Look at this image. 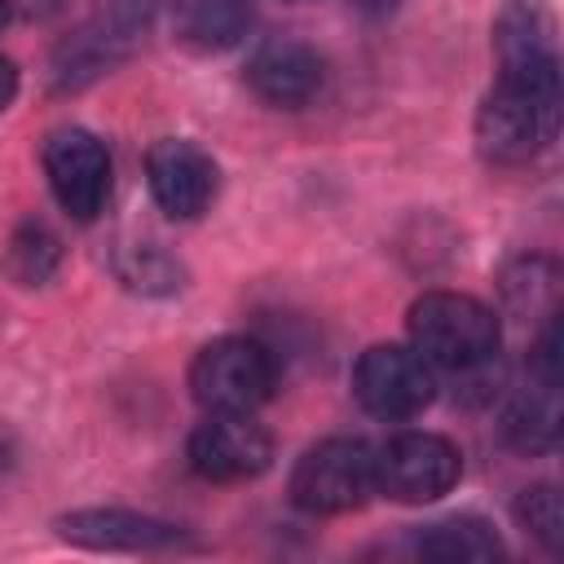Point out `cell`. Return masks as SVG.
Instances as JSON below:
<instances>
[{"mask_svg":"<svg viewBox=\"0 0 564 564\" xmlns=\"http://www.w3.org/2000/svg\"><path fill=\"white\" fill-rule=\"evenodd\" d=\"M498 79L524 88H560V53L551 13L538 0H511L494 22Z\"/></svg>","mask_w":564,"mask_h":564,"instance_id":"obj_9","label":"cell"},{"mask_svg":"<svg viewBox=\"0 0 564 564\" xmlns=\"http://www.w3.org/2000/svg\"><path fill=\"white\" fill-rule=\"evenodd\" d=\"M185 454L203 480L238 485V480H256L273 463V436L251 414H207L189 432Z\"/></svg>","mask_w":564,"mask_h":564,"instance_id":"obj_8","label":"cell"},{"mask_svg":"<svg viewBox=\"0 0 564 564\" xmlns=\"http://www.w3.org/2000/svg\"><path fill=\"white\" fill-rule=\"evenodd\" d=\"M44 176L62 212L93 220L110 198V150L88 128H57L44 137Z\"/></svg>","mask_w":564,"mask_h":564,"instance_id":"obj_7","label":"cell"},{"mask_svg":"<svg viewBox=\"0 0 564 564\" xmlns=\"http://www.w3.org/2000/svg\"><path fill=\"white\" fill-rule=\"evenodd\" d=\"M410 348L427 366L445 370H480L498 352V317L489 304L463 291H427L410 304Z\"/></svg>","mask_w":564,"mask_h":564,"instance_id":"obj_1","label":"cell"},{"mask_svg":"<svg viewBox=\"0 0 564 564\" xmlns=\"http://www.w3.org/2000/svg\"><path fill=\"white\" fill-rule=\"evenodd\" d=\"M273 352L247 335L212 339L189 361V392L207 414H251L273 397Z\"/></svg>","mask_w":564,"mask_h":564,"instance_id":"obj_2","label":"cell"},{"mask_svg":"<svg viewBox=\"0 0 564 564\" xmlns=\"http://www.w3.org/2000/svg\"><path fill=\"white\" fill-rule=\"evenodd\" d=\"M62 538L88 551H167L181 546L185 533L167 520L128 511V507H84L57 520Z\"/></svg>","mask_w":564,"mask_h":564,"instance_id":"obj_12","label":"cell"},{"mask_svg":"<svg viewBox=\"0 0 564 564\" xmlns=\"http://www.w3.org/2000/svg\"><path fill=\"white\" fill-rule=\"evenodd\" d=\"M414 551L423 560H445V564H485L502 555V542L480 516H449V520L427 524Z\"/></svg>","mask_w":564,"mask_h":564,"instance_id":"obj_16","label":"cell"},{"mask_svg":"<svg viewBox=\"0 0 564 564\" xmlns=\"http://www.w3.org/2000/svg\"><path fill=\"white\" fill-rule=\"evenodd\" d=\"M375 449L361 436H326L291 471V502L313 516H339L370 498Z\"/></svg>","mask_w":564,"mask_h":564,"instance_id":"obj_4","label":"cell"},{"mask_svg":"<svg viewBox=\"0 0 564 564\" xmlns=\"http://www.w3.org/2000/svg\"><path fill=\"white\" fill-rule=\"evenodd\" d=\"M502 300L516 317H551L555 313V264L542 256H524L502 273Z\"/></svg>","mask_w":564,"mask_h":564,"instance_id":"obj_18","label":"cell"},{"mask_svg":"<svg viewBox=\"0 0 564 564\" xmlns=\"http://www.w3.org/2000/svg\"><path fill=\"white\" fill-rule=\"evenodd\" d=\"M502 432L520 454H546L560 441V379L533 375V383H524L511 401Z\"/></svg>","mask_w":564,"mask_h":564,"instance_id":"obj_14","label":"cell"},{"mask_svg":"<svg viewBox=\"0 0 564 564\" xmlns=\"http://www.w3.org/2000/svg\"><path fill=\"white\" fill-rule=\"evenodd\" d=\"M251 31V0H176V35L198 53L234 48Z\"/></svg>","mask_w":564,"mask_h":564,"instance_id":"obj_15","label":"cell"},{"mask_svg":"<svg viewBox=\"0 0 564 564\" xmlns=\"http://www.w3.org/2000/svg\"><path fill=\"white\" fill-rule=\"evenodd\" d=\"M463 476V454L449 436L401 432L375 449V489L392 502H432Z\"/></svg>","mask_w":564,"mask_h":564,"instance_id":"obj_5","label":"cell"},{"mask_svg":"<svg viewBox=\"0 0 564 564\" xmlns=\"http://www.w3.org/2000/svg\"><path fill=\"white\" fill-rule=\"evenodd\" d=\"M516 520L546 546V551H560L564 546V511H560V494L555 485H533L516 498Z\"/></svg>","mask_w":564,"mask_h":564,"instance_id":"obj_19","label":"cell"},{"mask_svg":"<svg viewBox=\"0 0 564 564\" xmlns=\"http://www.w3.org/2000/svg\"><path fill=\"white\" fill-rule=\"evenodd\" d=\"M119 278L137 291H176L181 286V269L172 256H163L154 242H141V247H128L123 260H119Z\"/></svg>","mask_w":564,"mask_h":564,"instance_id":"obj_20","label":"cell"},{"mask_svg":"<svg viewBox=\"0 0 564 564\" xmlns=\"http://www.w3.org/2000/svg\"><path fill=\"white\" fill-rule=\"evenodd\" d=\"M4 22H9V13H4V0H0V26H4Z\"/></svg>","mask_w":564,"mask_h":564,"instance_id":"obj_24","label":"cell"},{"mask_svg":"<svg viewBox=\"0 0 564 564\" xmlns=\"http://www.w3.org/2000/svg\"><path fill=\"white\" fill-rule=\"evenodd\" d=\"M57 260H62V242H57V234L44 220H26V225L13 229L9 251H4V269H9L13 282L40 286V282L53 278Z\"/></svg>","mask_w":564,"mask_h":564,"instance_id":"obj_17","label":"cell"},{"mask_svg":"<svg viewBox=\"0 0 564 564\" xmlns=\"http://www.w3.org/2000/svg\"><path fill=\"white\" fill-rule=\"evenodd\" d=\"M70 0H4V13L9 18H22V22H48L66 9Z\"/></svg>","mask_w":564,"mask_h":564,"instance_id":"obj_21","label":"cell"},{"mask_svg":"<svg viewBox=\"0 0 564 564\" xmlns=\"http://www.w3.org/2000/svg\"><path fill=\"white\" fill-rule=\"evenodd\" d=\"M560 123V88H524L498 79L476 110V145L494 163H529Z\"/></svg>","mask_w":564,"mask_h":564,"instance_id":"obj_3","label":"cell"},{"mask_svg":"<svg viewBox=\"0 0 564 564\" xmlns=\"http://www.w3.org/2000/svg\"><path fill=\"white\" fill-rule=\"evenodd\" d=\"M247 84L260 101L282 106V110H300L322 93L326 66H322L317 48H308L300 40H269L251 53Z\"/></svg>","mask_w":564,"mask_h":564,"instance_id":"obj_11","label":"cell"},{"mask_svg":"<svg viewBox=\"0 0 564 564\" xmlns=\"http://www.w3.org/2000/svg\"><path fill=\"white\" fill-rule=\"evenodd\" d=\"M13 97H18V66L0 53V110H4Z\"/></svg>","mask_w":564,"mask_h":564,"instance_id":"obj_22","label":"cell"},{"mask_svg":"<svg viewBox=\"0 0 564 564\" xmlns=\"http://www.w3.org/2000/svg\"><path fill=\"white\" fill-rule=\"evenodd\" d=\"M145 9L150 0H110L106 13H97L75 40L62 44L57 53V75L62 84H79L101 75L115 57H123V48L137 40V31L145 26Z\"/></svg>","mask_w":564,"mask_h":564,"instance_id":"obj_13","label":"cell"},{"mask_svg":"<svg viewBox=\"0 0 564 564\" xmlns=\"http://www.w3.org/2000/svg\"><path fill=\"white\" fill-rule=\"evenodd\" d=\"M357 9H366V13H383V9H392L397 0H352Z\"/></svg>","mask_w":564,"mask_h":564,"instance_id":"obj_23","label":"cell"},{"mask_svg":"<svg viewBox=\"0 0 564 564\" xmlns=\"http://www.w3.org/2000/svg\"><path fill=\"white\" fill-rule=\"evenodd\" d=\"M145 176H150V194L154 203L172 216V220H194L212 207L220 172L212 163V154L185 137H163L150 145L145 154Z\"/></svg>","mask_w":564,"mask_h":564,"instance_id":"obj_10","label":"cell"},{"mask_svg":"<svg viewBox=\"0 0 564 564\" xmlns=\"http://www.w3.org/2000/svg\"><path fill=\"white\" fill-rule=\"evenodd\" d=\"M352 392L375 419H414L432 405V366L405 344H375L352 366Z\"/></svg>","mask_w":564,"mask_h":564,"instance_id":"obj_6","label":"cell"}]
</instances>
